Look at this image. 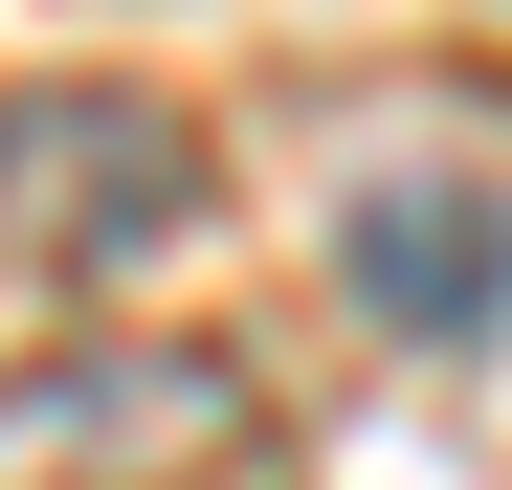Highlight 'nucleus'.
Segmentation results:
<instances>
[{
  "label": "nucleus",
  "instance_id": "1",
  "mask_svg": "<svg viewBox=\"0 0 512 490\" xmlns=\"http://www.w3.org/2000/svg\"><path fill=\"white\" fill-rule=\"evenodd\" d=\"M268 446V379L223 335H45L0 357V490H223Z\"/></svg>",
  "mask_w": 512,
  "mask_h": 490
},
{
  "label": "nucleus",
  "instance_id": "2",
  "mask_svg": "<svg viewBox=\"0 0 512 490\" xmlns=\"http://www.w3.org/2000/svg\"><path fill=\"white\" fill-rule=\"evenodd\" d=\"M201 223V134L179 90H112V67H45V90H0V268H134V245Z\"/></svg>",
  "mask_w": 512,
  "mask_h": 490
},
{
  "label": "nucleus",
  "instance_id": "3",
  "mask_svg": "<svg viewBox=\"0 0 512 490\" xmlns=\"http://www.w3.org/2000/svg\"><path fill=\"white\" fill-rule=\"evenodd\" d=\"M334 268H357L379 335L468 357L490 312H512V179H490V156H379V179L334 201Z\"/></svg>",
  "mask_w": 512,
  "mask_h": 490
}]
</instances>
